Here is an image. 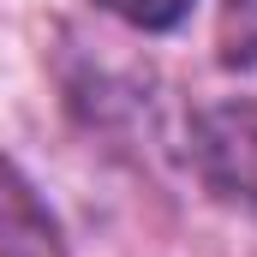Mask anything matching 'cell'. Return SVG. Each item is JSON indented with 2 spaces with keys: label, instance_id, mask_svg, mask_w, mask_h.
<instances>
[{
  "label": "cell",
  "instance_id": "cell-1",
  "mask_svg": "<svg viewBox=\"0 0 257 257\" xmlns=\"http://www.w3.org/2000/svg\"><path fill=\"white\" fill-rule=\"evenodd\" d=\"M192 168L233 203H257V102H215L192 120Z\"/></svg>",
  "mask_w": 257,
  "mask_h": 257
},
{
  "label": "cell",
  "instance_id": "cell-2",
  "mask_svg": "<svg viewBox=\"0 0 257 257\" xmlns=\"http://www.w3.org/2000/svg\"><path fill=\"white\" fill-rule=\"evenodd\" d=\"M0 257H66L48 203L6 156H0Z\"/></svg>",
  "mask_w": 257,
  "mask_h": 257
},
{
  "label": "cell",
  "instance_id": "cell-3",
  "mask_svg": "<svg viewBox=\"0 0 257 257\" xmlns=\"http://www.w3.org/2000/svg\"><path fill=\"white\" fill-rule=\"evenodd\" d=\"M215 48H221V60H227V66L257 72V0H221Z\"/></svg>",
  "mask_w": 257,
  "mask_h": 257
},
{
  "label": "cell",
  "instance_id": "cell-4",
  "mask_svg": "<svg viewBox=\"0 0 257 257\" xmlns=\"http://www.w3.org/2000/svg\"><path fill=\"white\" fill-rule=\"evenodd\" d=\"M96 6H108L114 18H126L138 30H174L192 12V0H96Z\"/></svg>",
  "mask_w": 257,
  "mask_h": 257
}]
</instances>
